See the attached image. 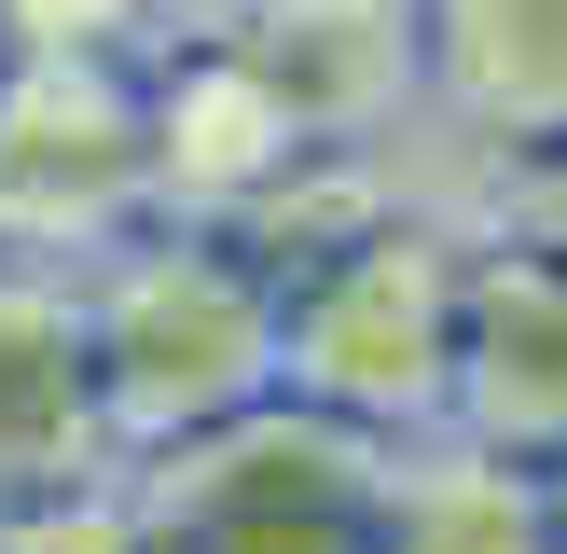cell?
Wrapping results in <instances>:
<instances>
[{"label": "cell", "instance_id": "8fae6325", "mask_svg": "<svg viewBox=\"0 0 567 554\" xmlns=\"http://www.w3.org/2000/svg\"><path fill=\"white\" fill-rule=\"evenodd\" d=\"M166 0H0L14 55H153Z\"/></svg>", "mask_w": 567, "mask_h": 554}, {"label": "cell", "instance_id": "ba28073f", "mask_svg": "<svg viewBox=\"0 0 567 554\" xmlns=\"http://www.w3.org/2000/svg\"><path fill=\"white\" fill-rule=\"evenodd\" d=\"M430 14V111L471 153H554L567 138V0H415Z\"/></svg>", "mask_w": 567, "mask_h": 554}, {"label": "cell", "instance_id": "6da1fadb", "mask_svg": "<svg viewBox=\"0 0 567 554\" xmlns=\"http://www.w3.org/2000/svg\"><path fill=\"white\" fill-rule=\"evenodd\" d=\"M83 347L111 458H166L277 402V249L236 222H138L125 249L83 264Z\"/></svg>", "mask_w": 567, "mask_h": 554}, {"label": "cell", "instance_id": "7a4b0ae2", "mask_svg": "<svg viewBox=\"0 0 567 554\" xmlns=\"http://www.w3.org/2000/svg\"><path fill=\"white\" fill-rule=\"evenodd\" d=\"M471 236L430 208H347L277 249V388L374 443H430L457 388Z\"/></svg>", "mask_w": 567, "mask_h": 554}, {"label": "cell", "instance_id": "5b68a950", "mask_svg": "<svg viewBox=\"0 0 567 554\" xmlns=\"http://www.w3.org/2000/svg\"><path fill=\"white\" fill-rule=\"evenodd\" d=\"M153 42H221L305 153H374L388 125L430 111V14L415 0H166Z\"/></svg>", "mask_w": 567, "mask_h": 554}, {"label": "cell", "instance_id": "8992f818", "mask_svg": "<svg viewBox=\"0 0 567 554\" xmlns=\"http://www.w3.org/2000/svg\"><path fill=\"white\" fill-rule=\"evenodd\" d=\"M443 430L485 458L567 471V264L526 236H471V305H457V388Z\"/></svg>", "mask_w": 567, "mask_h": 554}, {"label": "cell", "instance_id": "4fadbf2b", "mask_svg": "<svg viewBox=\"0 0 567 554\" xmlns=\"http://www.w3.org/2000/svg\"><path fill=\"white\" fill-rule=\"evenodd\" d=\"M554 554H567V471H554Z\"/></svg>", "mask_w": 567, "mask_h": 554}, {"label": "cell", "instance_id": "7c38bea8", "mask_svg": "<svg viewBox=\"0 0 567 554\" xmlns=\"http://www.w3.org/2000/svg\"><path fill=\"white\" fill-rule=\"evenodd\" d=\"M485 236H526V249H554V264H567V138H554V153H513Z\"/></svg>", "mask_w": 567, "mask_h": 554}, {"label": "cell", "instance_id": "52a82bcc", "mask_svg": "<svg viewBox=\"0 0 567 554\" xmlns=\"http://www.w3.org/2000/svg\"><path fill=\"white\" fill-rule=\"evenodd\" d=\"M111 416H97V347H83V277L55 264H0V513L55 485H97Z\"/></svg>", "mask_w": 567, "mask_h": 554}, {"label": "cell", "instance_id": "30bf717a", "mask_svg": "<svg viewBox=\"0 0 567 554\" xmlns=\"http://www.w3.org/2000/svg\"><path fill=\"white\" fill-rule=\"evenodd\" d=\"M0 554H153V541H138L125 471H97V485H55L28 513H0Z\"/></svg>", "mask_w": 567, "mask_h": 554}, {"label": "cell", "instance_id": "3957f363", "mask_svg": "<svg viewBox=\"0 0 567 554\" xmlns=\"http://www.w3.org/2000/svg\"><path fill=\"white\" fill-rule=\"evenodd\" d=\"M125 499L153 554H374L388 443L277 388L166 458H125Z\"/></svg>", "mask_w": 567, "mask_h": 554}, {"label": "cell", "instance_id": "5bb4252c", "mask_svg": "<svg viewBox=\"0 0 567 554\" xmlns=\"http://www.w3.org/2000/svg\"><path fill=\"white\" fill-rule=\"evenodd\" d=\"M0 55H14V42H0Z\"/></svg>", "mask_w": 567, "mask_h": 554}, {"label": "cell", "instance_id": "9c48e42d", "mask_svg": "<svg viewBox=\"0 0 567 554\" xmlns=\"http://www.w3.org/2000/svg\"><path fill=\"white\" fill-rule=\"evenodd\" d=\"M374 554H554V471L485 458V443H457V430L388 443Z\"/></svg>", "mask_w": 567, "mask_h": 554}, {"label": "cell", "instance_id": "277c9868", "mask_svg": "<svg viewBox=\"0 0 567 554\" xmlns=\"http://www.w3.org/2000/svg\"><path fill=\"white\" fill-rule=\"evenodd\" d=\"M138 222H166L153 70L138 55H0V264L83 277Z\"/></svg>", "mask_w": 567, "mask_h": 554}]
</instances>
